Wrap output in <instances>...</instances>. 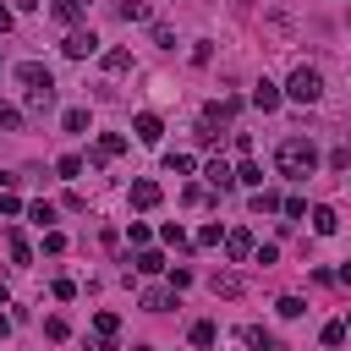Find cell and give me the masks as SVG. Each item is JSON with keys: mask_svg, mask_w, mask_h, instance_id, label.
I'll return each mask as SVG.
<instances>
[{"mask_svg": "<svg viewBox=\"0 0 351 351\" xmlns=\"http://www.w3.org/2000/svg\"><path fill=\"white\" fill-rule=\"evenodd\" d=\"M274 165H280V176L307 181V176L318 170V148H313V137H285V143L274 148Z\"/></svg>", "mask_w": 351, "mask_h": 351, "instance_id": "cell-1", "label": "cell"}, {"mask_svg": "<svg viewBox=\"0 0 351 351\" xmlns=\"http://www.w3.org/2000/svg\"><path fill=\"white\" fill-rule=\"evenodd\" d=\"M285 99H296V104H318V99H324V77H318V66H296L291 82H285Z\"/></svg>", "mask_w": 351, "mask_h": 351, "instance_id": "cell-2", "label": "cell"}, {"mask_svg": "<svg viewBox=\"0 0 351 351\" xmlns=\"http://www.w3.org/2000/svg\"><path fill=\"white\" fill-rule=\"evenodd\" d=\"M60 49H66V55H71V60H88V55H93V49H99V38H93V33H88V27H71V33H66V38H60Z\"/></svg>", "mask_w": 351, "mask_h": 351, "instance_id": "cell-3", "label": "cell"}, {"mask_svg": "<svg viewBox=\"0 0 351 351\" xmlns=\"http://www.w3.org/2000/svg\"><path fill=\"white\" fill-rule=\"evenodd\" d=\"M16 82H22V88H55V77H49L44 60H22V66H16Z\"/></svg>", "mask_w": 351, "mask_h": 351, "instance_id": "cell-4", "label": "cell"}, {"mask_svg": "<svg viewBox=\"0 0 351 351\" xmlns=\"http://www.w3.org/2000/svg\"><path fill=\"white\" fill-rule=\"evenodd\" d=\"M225 258H230V263H247V258H252V230H241V225L225 230Z\"/></svg>", "mask_w": 351, "mask_h": 351, "instance_id": "cell-5", "label": "cell"}, {"mask_svg": "<svg viewBox=\"0 0 351 351\" xmlns=\"http://www.w3.org/2000/svg\"><path fill=\"white\" fill-rule=\"evenodd\" d=\"M126 197H132V208H159V197H165V192H159V181H148V176H143V181H132V192H126Z\"/></svg>", "mask_w": 351, "mask_h": 351, "instance_id": "cell-6", "label": "cell"}, {"mask_svg": "<svg viewBox=\"0 0 351 351\" xmlns=\"http://www.w3.org/2000/svg\"><path fill=\"white\" fill-rule=\"evenodd\" d=\"M132 132H137V143H148V148H159V137H165V126H159V115H148V110H143V115L132 121Z\"/></svg>", "mask_w": 351, "mask_h": 351, "instance_id": "cell-7", "label": "cell"}, {"mask_svg": "<svg viewBox=\"0 0 351 351\" xmlns=\"http://www.w3.org/2000/svg\"><path fill=\"white\" fill-rule=\"evenodd\" d=\"M280 99H285V88H274V82H269V77H263V82H258V88H252V104H258V110H263V115H269V110H280Z\"/></svg>", "mask_w": 351, "mask_h": 351, "instance_id": "cell-8", "label": "cell"}, {"mask_svg": "<svg viewBox=\"0 0 351 351\" xmlns=\"http://www.w3.org/2000/svg\"><path fill=\"white\" fill-rule=\"evenodd\" d=\"M115 154H126V137H121V132H104V137H99V148H93V159H88V165H104V159H115Z\"/></svg>", "mask_w": 351, "mask_h": 351, "instance_id": "cell-9", "label": "cell"}, {"mask_svg": "<svg viewBox=\"0 0 351 351\" xmlns=\"http://www.w3.org/2000/svg\"><path fill=\"white\" fill-rule=\"evenodd\" d=\"M203 176H208V186H219V192H230V186H236V170H230L225 159H208V165H203Z\"/></svg>", "mask_w": 351, "mask_h": 351, "instance_id": "cell-10", "label": "cell"}, {"mask_svg": "<svg viewBox=\"0 0 351 351\" xmlns=\"http://www.w3.org/2000/svg\"><path fill=\"white\" fill-rule=\"evenodd\" d=\"M170 302H176V285H148V291H143V307H148V313H165Z\"/></svg>", "mask_w": 351, "mask_h": 351, "instance_id": "cell-11", "label": "cell"}, {"mask_svg": "<svg viewBox=\"0 0 351 351\" xmlns=\"http://www.w3.org/2000/svg\"><path fill=\"white\" fill-rule=\"evenodd\" d=\"M236 110H241L236 99H214V104L203 110V121H208V126H219V121H236Z\"/></svg>", "mask_w": 351, "mask_h": 351, "instance_id": "cell-12", "label": "cell"}, {"mask_svg": "<svg viewBox=\"0 0 351 351\" xmlns=\"http://www.w3.org/2000/svg\"><path fill=\"white\" fill-rule=\"evenodd\" d=\"M313 230H318V236H335V230H340V214H335L329 203H318V208H313Z\"/></svg>", "mask_w": 351, "mask_h": 351, "instance_id": "cell-13", "label": "cell"}, {"mask_svg": "<svg viewBox=\"0 0 351 351\" xmlns=\"http://www.w3.org/2000/svg\"><path fill=\"white\" fill-rule=\"evenodd\" d=\"M5 247H11V263H22V269L33 263V247H27V236H22V230H5Z\"/></svg>", "mask_w": 351, "mask_h": 351, "instance_id": "cell-14", "label": "cell"}, {"mask_svg": "<svg viewBox=\"0 0 351 351\" xmlns=\"http://www.w3.org/2000/svg\"><path fill=\"white\" fill-rule=\"evenodd\" d=\"M236 186H252V192H258V186H263V170H258L252 159H241V165H236Z\"/></svg>", "mask_w": 351, "mask_h": 351, "instance_id": "cell-15", "label": "cell"}, {"mask_svg": "<svg viewBox=\"0 0 351 351\" xmlns=\"http://www.w3.org/2000/svg\"><path fill=\"white\" fill-rule=\"evenodd\" d=\"M159 236H165V247H176V252H186V247H192V236H186L176 219H170V225H159Z\"/></svg>", "mask_w": 351, "mask_h": 351, "instance_id": "cell-16", "label": "cell"}, {"mask_svg": "<svg viewBox=\"0 0 351 351\" xmlns=\"http://www.w3.org/2000/svg\"><path fill=\"white\" fill-rule=\"evenodd\" d=\"M132 263H137V274H159V269H165V258H159L154 247H137V258H132Z\"/></svg>", "mask_w": 351, "mask_h": 351, "instance_id": "cell-17", "label": "cell"}, {"mask_svg": "<svg viewBox=\"0 0 351 351\" xmlns=\"http://www.w3.org/2000/svg\"><path fill=\"white\" fill-rule=\"evenodd\" d=\"M93 335L115 340V335H121V318H115V313H93Z\"/></svg>", "mask_w": 351, "mask_h": 351, "instance_id": "cell-18", "label": "cell"}, {"mask_svg": "<svg viewBox=\"0 0 351 351\" xmlns=\"http://www.w3.org/2000/svg\"><path fill=\"white\" fill-rule=\"evenodd\" d=\"M104 71H132V49H104Z\"/></svg>", "mask_w": 351, "mask_h": 351, "instance_id": "cell-19", "label": "cell"}, {"mask_svg": "<svg viewBox=\"0 0 351 351\" xmlns=\"http://www.w3.org/2000/svg\"><path fill=\"white\" fill-rule=\"evenodd\" d=\"M49 104H55V88H27V110H38V115H44Z\"/></svg>", "mask_w": 351, "mask_h": 351, "instance_id": "cell-20", "label": "cell"}, {"mask_svg": "<svg viewBox=\"0 0 351 351\" xmlns=\"http://www.w3.org/2000/svg\"><path fill=\"white\" fill-rule=\"evenodd\" d=\"M55 170H60V181H77V176H82V159H77V154H60Z\"/></svg>", "mask_w": 351, "mask_h": 351, "instance_id": "cell-21", "label": "cell"}, {"mask_svg": "<svg viewBox=\"0 0 351 351\" xmlns=\"http://www.w3.org/2000/svg\"><path fill=\"white\" fill-rule=\"evenodd\" d=\"M165 170H176V176H192V170H197V159H192V154H165Z\"/></svg>", "mask_w": 351, "mask_h": 351, "instance_id": "cell-22", "label": "cell"}, {"mask_svg": "<svg viewBox=\"0 0 351 351\" xmlns=\"http://www.w3.org/2000/svg\"><path fill=\"white\" fill-rule=\"evenodd\" d=\"M274 208H280V197H274L269 186H258V192H252V214H274Z\"/></svg>", "mask_w": 351, "mask_h": 351, "instance_id": "cell-23", "label": "cell"}, {"mask_svg": "<svg viewBox=\"0 0 351 351\" xmlns=\"http://www.w3.org/2000/svg\"><path fill=\"white\" fill-rule=\"evenodd\" d=\"M274 313H280V318H302V313H307V302H302V296H280V302H274Z\"/></svg>", "mask_w": 351, "mask_h": 351, "instance_id": "cell-24", "label": "cell"}, {"mask_svg": "<svg viewBox=\"0 0 351 351\" xmlns=\"http://www.w3.org/2000/svg\"><path fill=\"white\" fill-rule=\"evenodd\" d=\"M214 340H219V329H214L208 318H197V324H192V346H214Z\"/></svg>", "mask_w": 351, "mask_h": 351, "instance_id": "cell-25", "label": "cell"}, {"mask_svg": "<svg viewBox=\"0 0 351 351\" xmlns=\"http://www.w3.org/2000/svg\"><path fill=\"white\" fill-rule=\"evenodd\" d=\"M241 340H247V346H263V351H274V335H269V329H258V324H247V329H241Z\"/></svg>", "mask_w": 351, "mask_h": 351, "instance_id": "cell-26", "label": "cell"}, {"mask_svg": "<svg viewBox=\"0 0 351 351\" xmlns=\"http://www.w3.org/2000/svg\"><path fill=\"white\" fill-rule=\"evenodd\" d=\"M55 16L77 27V22H82V0H55Z\"/></svg>", "mask_w": 351, "mask_h": 351, "instance_id": "cell-27", "label": "cell"}, {"mask_svg": "<svg viewBox=\"0 0 351 351\" xmlns=\"http://www.w3.org/2000/svg\"><path fill=\"white\" fill-rule=\"evenodd\" d=\"M121 16H126V22H148V16H154V11H148V5H143V0H121Z\"/></svg>", "mask_w": 351, "mask_h": 351, "instance_id": "cell-28", "label": "cell"}, {"mask_svg": "<svg viewBox=\"0 0 351 351\" xmlns=\"http://www.w3.org/2000/svg\"><path fill=\"white\" fill-rule=\"evenodd\" d=\"M324 346H346V318H335V324H324V335H318Z\"/></svg>", "mask_w": 351, "mask_h": 351, "instance_id": "cell-29", "label": "cell"}, {"mask_svg": "<svg viewBox=\"0 0 351 351\" xmlns=\"http://www.w3.org/2000/svg\"><path fill=\"white\" fill-rule=\"evenodd\" d=\"M60 126H66V132H88V110H66Z\"/></svg>", "mask_w": 351, "mask_h": 351, "instance_id": "cell-30", "label": "cell"}, {"mask_svg": "<svg viewBox=\"0 0 351 351\" xmlns=\"http://www.w3.org/2000/svg\"><path fill=\"white\" fill-rule=\"evenodd\" d=\"M192 241H197V247H219V241H225V230H219V225H203Z\"/></svg>", "mask_w": 351, "mask_h": 351, "instance_id": "cell-31", "label": "cell"}, {"mask_svg": "<svg viewBox=\"0 0 351 351\" xmlns=\"http://www.w3.org/2000/svg\"><path fill=\"white\" fill-rule=\"evenodd\" d=\"M236 291H241L236 274H214V296H236Z\"/></svg>", "mask_w": 351, "mask_h": 351, "instance_id": "cell-32", "label": "cell"}, {"mask_svg": "<svg viewBox=\"0 0 351 351\" xmlns=\"http://www.w3.org/2000/svg\"><path fill=\"white\" fill-rule=\"evenodd\" d=\"M0 214H5V219H16V214H22V197H16V192H11V186H5V192H0Z\"/></svg>", "mask_w": 351, "mask_h": 351, "instance_id": "cell-33", "label": "cell"}, {"mask_svg": "<svg viewBox=\"0 0 351 351\" xmlns=\"http://www.w3.org/2000/svg\"><path fill=\"white\" fill-rule=\"evenodd\" d=\"M22 126V110L16 104H0V132H16Z\"/></svg>", "mask_w": 351, "mask_h": 351, "instance_id": "cell-34", "label": "cell"}, {"mask_svg": "<svg viewBox=\"0 0 351 351\" xmlns=\"http://www.w3.org/2000/svg\"><path fill=\"white\" fill-rule=\"evenodd\" d=\"M208 60H214V44L197 38V44H192V66H208Z\"/></svg>", "mask_w": 351, "mask_h": 351, "instance_id": "cell-35", "label": "cell"}, {"mask_svg": "<svg viewBox=\"0 0 351 351\" xmlns=\"http://www.w3.org/2000/svg\"><path fill=\"white\" fill-rule=\"evenodd\" d=\"M44 335H49V340H66L71 324H66V318H44Z\"/></svg>", "mask_w": 351, "mask_h": 351, "instance_id": "cell-36", "label": "cell"}, {"mask_svg": "<svg viewBox=\"0 0 351 351\" xmlns=\"http://www.w3.org/2000/svg\"><path fill=\"white\" fill-rule=\"evenodd\" d=\"M280 214H285V219H302V214H307V203H302V197H285V203H280Z\"/></svg>", "mask_w": 351, "mask_h": 351, "instance_id": "cell-37", "label": "cell"}, {"mask_svg": "<svg viewBox=\"0 0 351 351\" xmlns=\"http://www.w3.org/2000/svg\"><path fill=\"white\" fill-rule=\"evenodd\" d=\"M27 219H33V225H49V219H55V208H49V203H33V208H27Z\"/></svg>", "mask_w": 351, "mask_h": 351, "instance_id": "cell-38", "label": "cell"}, {"mask_svg": "<svg viewBox=\"0 0 351 351\" xmlns=\"http://www.w3.org/2000/svg\"><path fill=\"white\" fill-rule=\"evenodd\" d=\"M126 236H132V247H148V225H143V219H132V230H126Z\"/></svg>", "mask_w": 351, "mask_h": 351, "instance_id": "cell-39", "label": "cell"}, {"mask_svg": "<svg viewBox=\"0 0 351 351\" xmlns=\"http://www.w3.org/2000/svg\"><path fill=\"white\" fill-rule=\"evenodd\" d=\"M44 252H66V236L60 230H44Z\"/></svg>", "mask_w": 351, "mask_h": 351, "instance_id": "cell-40", "label": "cell"}, {"mask_svg": "<svg viewBox=\"0 0 351 351\" xmlns=\"http://www.w3.org/2000/svg\"><path fill=\"white\" fill-rule=\"evenodd\" d=\"M252 258H258V263H263V269H269V263H274V258H280V247H269V241H263V247H252Z\"/></svg>", "mask_w": 351, "mask_h": 351, "instance_id": "cell-41", "label": "cell"}, {"mask_svg": "<svg viewBox=\"0 0 351 351\" xmlns=\"http://www.w3.org/2000/svg\"><path fill=\"white\" fill-rule=\"evenodd\" d=\"M88 351H115V340H104V335H93V340H88Z\"/></svg>", "mask_w": 351, "mask_h": 351, "instance_id": "cell-42", "label": "cell"}, {"mask_svg": "<svg viewBox=\"0 0 351 351\" xmlns=\"http://www.w3.org/2000/svg\"><path fill=\"white\" fill-rule=\"evenodd\" d=\"M335 280H340V285H351V263H340V274H335Z\"/></svg>", "mask_w": 351, "mask_h": 351, "instance_id": "cell-43", "label": "cell"}, {"mask_svg": "<svg viewBox=\"0 0 351 351\" xmlns=\"http://www.w3.org/2000/svg\"><path fill=\"white\" fill-rule=\"evenodd\" d=\"M38 5H44V0H16V11H38Z\"/></svg>", "mask_w": 351, "mask_h": 351, "instance_id": "cell-44", "label": "cell"}, {"mask_svg": "<svg viewBox=\"0 0 351 351\" xmlns=\"http://www.w3.org/2000/svg\"><path fill=\"white\" fill-rule=\"evenodd\" d=\"M0 33H11V11L5 5H0Z\"/></svg>", "mask_w": 351, "mask_h": 351, "instance_id": "cell-45", "label": "cell"}, {"mask_svg": "<svg viewBox=\"0 0 351 351\" xmlns=\"http://www.w3.org/2000/svg\"><path fill=\"white\" fill-rule=\"evenodd\" d=\"M11 181H16V176H5V170H0V192H5V186H11Z\"/></svg>", "mask_w": 351, "mask_h": 351, "instance_id": "cell-46", "label": "cell"}, {"mask_svg": "<svg viewBox=\"0 0 351 351\" xmlns=\"http://www.w3.org/2000/svg\"><path fill=\"white\" fill-rule=\"evenodd\" d=\"M5 335H11V318H0V340H5Z\"/></svg>", "mask_w": 351, "mask_h": 351, "instance_id": "cell-47", "label": "cell"}, {"mask_svg": "<svg viewBox=\"0 0 351 351\" xmlns=\"http://www.w3.org/2000/svg\"><path fill=\"white\" fill-rule=\"evenodd\" d=\"M5 296H11V291H5V280H0V307H5Z\"/></svg>", "mask_w": 351, "mask_h": 351, "instance_id": "cell-48", "label": "cell"}]
</instances>
